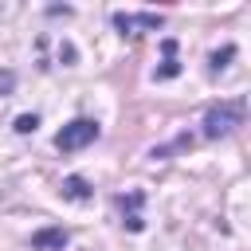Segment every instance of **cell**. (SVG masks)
<instances>
[{
	"label": "cell",
	"instance_id": "7",
	"mask_svg": "<svg viewBox=\"0 0 251 251\" xmlns=\"http://www.w3.org/2000/svg\"><path fill=\"white\" fill-rule=\"evenodd\" d=\"M231 59H235V47L227 43V47H220V51H212V55H208V71H212V75H220Z\"/></svg>",
	"mask_w": 251,
	"mask_h": 251
},
{
	"label": "cell",
	"instance_id": "8",
	"mask_svg": "<svg viewBox=\"0 0 251 251\" xmlns=\"http://www.w3.org/2000/svg\"><path fill=\"white\" fill-rule=\"evenodd\" d=\"M180 75V63H176V55H165V63L153 71V78H176Z\"/></svg>",
	"mask_w": 251,
	"mask_h": 251
},
{
	"label": "cell",
	"instance_id": "4",
	"mask_svg": "<svg viewBox=\"0 0 251 251\" xmlns=\"http://www.w3.org/2000/svg\"><path fill=\"white\" fill-rule=\"evenodd\" d=\"M141 204H145V192L141 188H129L118 196V212H122V227L129 231H141L145 227V216H141Z\"/></svg>",
	"mask_w": 251,
	"mask_h": 251
},
{
	"label": "cell",
	"instance_id": "6",
	"mask_svg": "<svg viewBox=\"0 0 251 251\" xmlns=\"http://www.w3.org/2000/svg\"><path fill=\"white\" fill-rule=\"evenodd\" d=\"M59 196L63 200H75V204H82V200H90L94 196V188H90V180L86 176H63V184H59Z\"/></svg>",
	"mask_w": 251,
	"mask_h": 251
},
{
	"label": "cell",
	"instance_id": "1",
	"mask_svg": "<svg viewBox=\"0 0 251 251\" xmlns=\"http://www.w3.org/2000/svg\"><path fill=\"white\" fill-rule=\"evenodd\" d=\"M243 114H247V102L243 98H227V102H216L204 110V137L216 141V137H227L235 126H243Z\"/></svg>",
	"mask_w": 251,
	"mask_h": 251
},
{
	"label": "cell",
	"instance_id": "2",
	"mask_svg": "<svg viewBox=\"0 0 251 251\" xmlns=\"http://www.w3.org/2000/svg\"><path fill=\"white\" fill-rule=\"evenodd\" d=\"M98 133H102V126H98L94 118H75V122H67V126L55 133V149H59V153H78V149H86L90 141H98Z\"/></svg>",
	"mask_w": 251,
	"mask_h": 251
},
{
	"label": "cell",
	"instance_id": "3",
	"mask_svg": "<svg viewBox=\"0 0 251 251\" xmlns=\"http://www.w3.org/2000/svg\"><path fill=\"white\" fill-rule=\"evenodd\" d=\"M110 20H114V27H118L122 35H129V39H137L141 31H157V27L165 24L161 12H114Z\"/></svg>",
	"mask_w": 251,
	"mask_h": 251
},
{
	"label": "cell",
	"instance_id": "5",
	"mask_svg": "<svg viewBox=\"0 0 251 251\" xmlns=\"http://www.w3.org/2000/svg\"><path fill=\"white\" fill-rule=\"evenodd\" d=\"M67 243H71L67 227H39V231H31V251H63Z\"/></svg>",
	"mask_w": 251,
	"mask_h": 251
},
{
	"label": "cell",
	"instance_id": "9",
	"mask_svg": "<svg viewBox=\"0 0 251 251\" xmlns=\"http://www.w3.org/2000/svg\"><path fill=\"white\" fill-rule=\"evenodd\" d=\"M35 126H39L35 114H20V118H16V133H35Z\"/></svg>",
	"mask_w": 251,
	"mask_h": 251
}]
</instances>
